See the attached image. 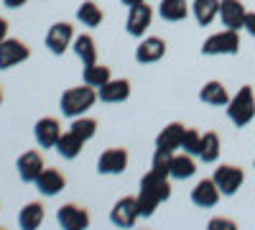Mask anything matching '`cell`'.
Returning a JSON list of instances; mask_svg holds the SVG:
<instances>
[{
	"label": "cell",
	"mask_w": 255,
	"mask_h": 230,
	"mask_svg": "<svg viewBox=\"0 0 255 230\" xmlns=\"http://www.w3.org/2000/svg\"><path fill=\"white\" fill-rule=\"evenodd\" d=\"M168 197H171V184H168V179L151 169L140 179V192H138V213H140V218H151L156 213V207L161 202H166Z\"/></svg>",
	"instance_id": "6da1fadb"
},
{
	"label": "cell",
	"mask_w": 255,
	"mask_h": 230,
	"mask_svg": "<svg viewBox=\"0 0 255 230\" xmlns=\"http://www.w3.org/2000/svg\"><path fill=\"white\" fill-rule=\"evenodd\" d=\"M97 100V92L95 87L84 85V87H69L67 92L61 95V113L67 118H79L84 115Z\"/></svg>",
	"instance_id": "7a4b0ae2"
},
{
	"label": "cell",
	"mask_w": 255,
	"mask_h": 230,
	"mask_svg": "<svg viewBox=\"0 0 255 230\" xmlns=\"http://www.w3.org/2000/svg\"><path fill=\"white\" fill-rule=\"evenodd\" d=\"M227 115L230 120L238 125V128H245V125L255 118V95L253 90L245 85L235 92V97H230L227 102Z\"/></svg>",
	"instance_id": "3957f363"
},
{
	"label": "cell",
	"mask_w": 255,
	"mask_h": 230,
	"mask_svg": "<svg viewBox=\"0 0 255 230\" xmlns=\"http://www.w3.org/2000/svg\"><path fill=\"white\" fill-rule=\"evenodd\" d=\"M240 51V36L235 28H225L215 36H209L202 46V54L207 56H222V54H238Z\"/></svg>",
	"instance_id": "277c9868"
},
{
	"label": "cell",
	"mask_w": 255,
	"mask_h": 230,
	"mask_svg": "<svg viewBox=\"0 0 255 230\" xmlns=\"http://www.w3.org/2000/svg\"><path fill=\"white\" fill-rule=\"evenodd\" d=\"M215 184L220 187V192L225 195V197H232L240 187H243V182H245V172L240 169V166H232V164H225V166H220V169L215 172Z\"/></svg>",
	"instance_id": "5b68a950"
},
{
	"label": "cell",
	"mask_w": 255,
	"mask_h": 230,
	"mask_svg": "<svg viewBox=\"0 0 255 230\" xmlns=\"http://www.w3.org/2000/svg\"><path fill=\"white\" fill-rule=\"evenodd\" d=\"M31 56V49L20 38H5L0 44V69H10Z\"/></svg>",
	"instance_id": "8992f818"
},
{
	"label": "cell",
	"mask_w": 255,
	"mask_h": 230,
	"mask_svg": "<svg viewBox=\"0 0 255 230\" xmlns=\"http://www.w3.org/2000/svg\"><path fill=\"white\" fill-rule=\"evenodd\" d=\"M138 218H140V213H138V197H123V200H118L115 207H113V213H110V220L118 228H133Z\"/></svg>",
	"instance_id": "52a82bcc"
},
{
	"label": "cell",
	"mask_w": 255,
	"mask_h": 230,
	"mask_svg": "<svg viewBox=\"0 0 255 230\" xmlns=\"http://www.w3.org/2000/svg\"><path fill=\"white\" fill-rule=\"evenodd\" d=\"M56 220H59V225H61L64 230H84V228L90 225V213L84 210V207L69 202V205L59 207Z\"/></svg>",
	"instance_id": "ba28073f"
},
{
	"label": "cell",
	"mask_w": 255,
	"mask_h": 230,
	"mask_svg": "<svg viewBox=\"0 0 255 230\" xmlns=\"http://www.w3.org/2000/svg\"><path fill=\"white\" fill-rule=\"evenodd\" d=\"M74 41V26L72 23H54L46 33V46L51 54H64L69 49V44Z\"/></svg>",
	"instance_id": "9c48e42d"
},
{
	"label": "cell",
	"mask_w": 255,
	"mask_h": 230,
	"mask_svg": "<svg viewBox=\"0 0 255 230\" xmlns=\"http://www.w3.org/2000/svg\"><path fill=\"white\" fill-rule=\"evenodd\" d=\"M33 133H36V141L41 149H56V143L61 138V125L56 118H41L36 123Z\"/></svg>",
	"instance_id": "30bf717a"
},
{
	"label": "cell",
	"mask_w": 255,
	"mask_h": 230,
	"mask_svg": "<svg viewBox=\"0 0 255 230\" xmlns=\"http://www.w3.org/2000/svg\"><path fill=\"white\" fill-rule=\"evenodd\" d=\"M128 166V151L125 149H108L97 159V172L100 174H123Z\"/></svg>",
	"instance_id": "8fae6325"
},
{
	"label": "cell",
	"mask_w": 255,
	"mask_h": 230,
	"mask_svg": "<svg viewBox=\"0 0 255 230\" xmlns=\"http://www.w3.org/2000/svg\"><path fill=\"white\" fill-rule=\"evenodd\" d=\"M151 20H153L151 5H145V3L133 5V8H130V15H128V33L135 36V38H140V36L148 31V26H151Z\"/></svg>",
	"instance_id": "7c38bea8"
},
{
	"label": "cell",
	"mask_w": 255,
	"mask_h": 230,
	"mask_svg": "<svg viewBox=\"0 0 255 230\" xmlns=\"http://www.w3.org/2000/svg\"><path fill=\"white\" fill-rule=\"evenodd\" d=\"M220 18L227 28H245V5L240 0H220Z\"/></svg>",
	"instance_id": "4fadbf2b"
},
{
	"label": "cell",
	"mask_w": 255,
	"mask_h": 230,
	"mask_svg": "<svg viewBox=\"0 0 255 230\" xmlns=\"http://www.w3.org/2000/svg\"><path fill=\"white\" fill-rule=\"evenodd\" d=\"M220 187L215 184V179H202V182H197V187L191 190V202H194L197 207H215L217 202H220Z\"/></svg>",
	"instance_id": "5bb4252c"
},
{
	"label": "cell",
	"mask_w": 255,
	"mask_h": 230,
	"mask_svg": "<svg viewBox=\"0 0 255 230\" xmlns=\"http://www.w3.org/2000/svg\"><path fill=\"white\" fill-rule=\"evenodd\" d=\"M15 166H18L20 179L33 184L38 179V174L44 172V156H41L38 151H26V154H20V159H18Z\"/></svg>",
	"instance_id": "9a60e30c"
},
{
	"label": "cell",
	"mask_w": 255,
	"mask_h": 230,
	"mask_svg": "<svg viewBox=\"0 0 255 230\" xmlns=\"http://www.w3.org/2000/svg\"><path fill=\"white\" fill-rule=\"evenodd\" d=\"M33 184H36V190H38L41 195L54 197V195H59L64 187H67V179H64V174H61L59 169H44Z\"/></svg>",
	"instance_id": "2e32d148"
},
{
	"label": "cell",
	"mask_w": 255,
	"mask_h": 230,
	"mask_svg": "<svg viewBox=\"0 0 255 230\" xmlns=\"http://www.w3.org/2000/svg\"><path fill=\"white\" fill-rule=\"evenodd\" d=\"M163 54H166V41L158 38V36L143 38L140 46L135 49V59L140 61V64H153V61H158Z\"/></svg>",
	"instance_id": "e0dca14e"
},
{
	"label": "cell",
	"mask_w": 255,
	"mask_h": 230,
	"mask_svg": "<svg viewBox=\"0 0 255 230\" xmlns=\"http://www.w3.org/2000/svg\"><path fill=\"white\" fill-rule=\"evenodd\" d=\"M184 133H186V128L181 123H168L166 128L158 133L156 146L158 149H166V151H176V149H181V143H184Z\"/></svg>",
	"instance_id": "ac0fdd59"
},
{
	"label": "cell",
	"mask_w": 255,
	"mask_h": 230,
	"mask_svg": "<svg viewBox=\"0 0 255 230\" xmlns=\"http://www.w3.org/2000/svg\"><path fill=\"white\" fill-rule=\"evenodd\" d=\"M97 97L102 102H123L130 97V82L128 79H110L108 85H102Z\"/></svg>",
	"instance_id": "d6986e66"
},
{
	"label": "cell",
	"mask_w": 255,
	"mask_h": 230,
	"mask_svg": "<svg viewBox=\"0 0 255 230\" xmlns=\"http://www.w3.org/2000/svg\"><path fill=\"white\" fill-rule=\"evenodd\" d=\"M199 100L207 102V105L220 108V105H227V102H230V95H227V87L222 85V82L212 79V82H207V85L199 90Z\"/></svg>",
	"instance_id": "ffe728a7"
},
{
	"label": "cell",
	"mask_w": 255,
	"mask_h": 230,
	"mask_svg": "<svg viewBox=\"0 0 255 230\" xmlns=\"http://www.w3.org/2000/svg\"><path fill=\"white\" fill-rule=\"evenodd\" d=\"M82 149H84V138L77 136L74 131L61 133V138H59V143H56V154H59L61 159H77V156L82 154Z\"/></svg>",
	"instance_id": "44dd1931"
},
{
	"label": "cell",
	"mask_w": 255,
	"mask_h": 230,
	"mask_svg": "<svg viewBox=\"0 0 255 230\" xmlns=\"http://www.w3.org/2000/svg\"><path fill=\"white\" fill-rule=\"evenodd\" d=\"M197 172V164L194 159H191V154H174L171 156V169H168V177H174V179H189V177H194Z\"/></svg>",
	"instance_id": "7402d4cb"
},
{
	"label": "cell",
	"mask_w": 255,
	"mask_h": 230,
	"mask_svg": "<svg viewBox=\"0 0 255 230\" xmlns=\"http://www.w3.org/2000/svg\"><path fill=\"white\" fill-rule=\"evenodd\" d=\"M191 10H194V18L199 26H209L220 15V0H194Z\"/></svg>",
	"instance_id": "603a6c76"
},
{
	"label": "cell",
	"mask_w": 255,
	"mask_h": 230,
	"mask_svg": "<svg viewBox=\"0 0 255 230\" xmlns=\"http://www.w3.org/2000/svg\"><path fill=\"white\" fill-rule=\"evenodd\" d=\"M41 223H44V205L41 202H28L23 210H20V215H18V225L23 230H33Z\"/></svg>",
	"instance_id": "cb8c5ba5"
},
{
	"label": "cell",
	"mask_w": 255,
	"mask_h": 230,
	"mask_svg": "<svg viewBox=\"0 0 255 230\" xmlns=\"http://www.w3.org/2000/svg\"><path fill=\"white\" fill-rule=\"evenodd\" d=\"M82 79H84V85H90V87H102V85H108V82L113 79V74H110V67L97 64V61H95V64L84 67Z\"/></svg>",
	"instance_id": "d4e9b609"
},
{
	"label": "cell",
	"mask_w": 255,
	"mask_h": 230,
	"mask_svg": "<svg viewBox=\"0 0 255 230\" xmlns=\"http://www.w3.org/2000/svg\"><path fill=\"white\" fill-rule=\"evenodd\" d=\"M74 54L82 59V64L87 67V64H95L97 61V46H95V38L92 36H77L74 38Z\"/></svg>",
	"instance_id": "484cf974"
},
{
	"label": "cell",
	"mask_w": 255,
	"mask_h": 230,
	"mask_svg": "<svg viewBox=\"0 0 255 230\" xmlns=\"http://www.w3.org/2000/svg\"><path fill=\"white\" fill-rule=\"evenodd\" d=\"M199 159L204 164H215L220 159V136L215 131H209L202 136V149H199Z\"/></svg>",
	"instance_id": "4316f807"
},
{
	"label": "cell",
	"mask_w": 255,
	"mask_h": 230,
	"mask_svg": "<svg viewBox=\"0 0 255 230\" xmlns=\"http://www.w3.org/2000/svg\"><path fill=\"white\" fill-rule=\"evenodd\" d=\"M158 13L163 20H184L189 13V5H186V0H161Z\"/></svg>",
	"instance_id": "83f0119b"
},
{
	"label": "cell",
	"mask_w": 255,
	"mask_h": 230,
	"mask_svg": "<svg viewBox=\"0 0 255 230\" xmlns=\"http://www.w3.org/2000/svg\"><path fill=\"white\" fill-rule=\"evenodd\" d=\"M77 18L82 20L84 26H100L102 23V10H100V5L97 3H92V0H84V3L79 5V10H77Z\"/></svg>",
	"instance_id": "f1b7e54d"
},
{
	"label": "cell",
	"mask_w": 255,
	"mask_h": 230,
	"mask_svg": "<svg viewBox=\"0 0 255 230\" xmlns=\"http://www.w3.org/2000/svg\"><path fill=\"white\" fill-rule=\"evenodd\" d=\"M69 131H74L77 136H82L84 141H90L95 133H97V120L95 118H72V125H69Z\"/></svg>",
	"instance_id": "f546056e"
},
{
	"label": "cell",
	"mask_w": 255,
	"mask_h": 230,
	"mask_svg": "<svg viewBox=\"0 0 255 230\" xmlns=\"http://www.w3.org/2000/svg\"><path fill=\"white\" fill-rule=\"evenodd\" d=\"M171 156H174V151H166V149H158V146H156L151 169L158 172V174H163V177H168V169H171Z\"/></svg>",
	"instance_id": "4dcf8cb0"
},
{
	"label": "cell",
	"mask_w": 255,
	"mask_h": 230,
	"mask_svg": "<svg viewBox=\"0 0 255 230\" xmlns=\"http://www.w3.org/2000/svg\"><path fill=\"white\" fill-rule=\"evenodd\" d=\"M181 149H184L186 154H191V156H194V154L199 156V149H202V133H199L197 128H186Z\"/></svg>",
	"instance_id": "1f68e13d"
},
{
	"label": "cell",
	"mask_w": 255,
	"mask_h": 230,
	"mask_svg": "<svg viewBox=\"0 0 255 230\" xmlns=\"http://www.w3.org/2000/svg\"><path fill=\"white\" fill-rule=\"evenodd\" d=\"M209 228H212V230H217V228H227V230H232V228H235V223H232V220H225V218H215V220L209 223Z\"/></svg>",
	"instance_id": "d6a6232c"
},
{
	"label": "cell",
	"mask_w": 255,
	"mask_h": 230,
	"mask_svg": "<svg viewBox=\"0 0 255 230\" xmlns=\"http://www.w3.org/2000/svg\"><path fill=\"white\" fill-rule=\"evenodd\" d=\"M245 31L255 38V13H245Z\"/></svg>",
	"instance_id": "836d02e7"
},
{
	"label": "cell",
	"mask_w": 255,
	"mask_h": 230,
	"mask_svg": "<svg viewBox=\"0 0 255 230\" xmlns=\"http://www.w3.org/2000/svg\"><path fill=\"white\" fill-rule=\"evenodd\" d=\"M5 33H8V20H5V18H0V44L5 41Z\"/></svg>",
	"instance_id": "e575fe53"
},
{
	"label": "cell",
	"mask_w": 255,
	"mask_h": 230,
	"mask_svg": "<svg viewBox=\"0 0 255 230\" xmlns=\"http://www.w3.org/2000/svg\"><path fill=\"white\" fill-rule=\"evenodd\" d=\"M3 3L8 8H20V5H26V0H3Z\"/></svg>",
	"instance_id": "d590c367"
},
{
	"label": "cell",
	"mask_w": 255,
	"mask_h": 230,
	"mask_svg": "<svg viewBox=\"0 0 255 230\" xmlns=\"http://www.w3.org/2000/svg\"><path fill=\"white\" fill-rule=\"evenodd\" d=\"M123 3H125V5H130V8H133V5H138V3H145V0H123Z\"/></svg>",
	"instance_id": "8d00e7d4"
},
{
	"label": "cell",
	"mask_w": 255,
	"mask_h": 230,
	"mask_svg": "<svg viewBox=\"0 0 255 230\" xmlns=\"http://www.w3.org/2000/svg\"><path fill=\"white\" fill-rule=\"evenodd\" d=\"M0 102H3V90H0Z\"/></svg>",
	"instance_id": "74e56055"
}]
</instances>
